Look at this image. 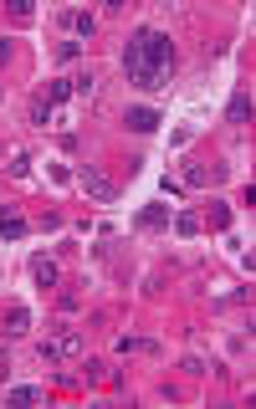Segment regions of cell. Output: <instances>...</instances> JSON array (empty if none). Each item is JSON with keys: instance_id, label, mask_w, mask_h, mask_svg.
Wrapping results in <instances>:
<instances>
[{"instance_id": "cell-8", "label": "cell", "mask_w": 256, "mask_h": 409, "mask_svg": "<svg viewBox=\"0 0 256 409\" xmlns=\"http://www.w3.org/2000/svg\"><path fill=\"white\" fill-rule=\"evenodd\" d=\"M26 327H31V312H26V307H10V312H6V333H10V338H21Z\"/></svg>"}, {"instance_id": "cell-16", "label": "cell", "mask_w": 256, "mask_h": 409, "mask_svg": "<svg viewBox=\"0 0 256 409\" xmlns=\"http://www.w3.org/2000/svg\"><path fill=\"white\" fill-rule=\"evenodd\" d=\"M0 98H6V92H0Z\"/></svg>"}, {"instance_id": "cell-5", "label": "cell", "mask_w": 256, "mask_h": 409, "mask_svg": "<svg viewBox=\"0 0 256 409\" xmlns=\"http://www.w3.org/2000/svg\"><path fill=\"white\" fill-rule=\"evenodd\" d=\"M62 31H72V36H93V16L87 10H62Z\"/></svg>"}, {"instance_id": "cell-1", "label": "cell", "mask_w": 256, "mask_h": 409, "mask_svg": "<svg viewBox=\"0 0 256 409\" xmlns=\"http://www.w3.org/2000/svg\"><path fill=\"white\" fill-rule=\"evenodd\" d=\"M118 67H123V77L138 92H164L170 77H174V42H170V31H159V26H138V31L123 42Z\"/></svg>"}, {"instance_id": "cell-12", "label": "cell", "mask_w": 256, "mask_h": 409, "mask_svg": "<svg viewBox=\"0 0 256 409\" xmlns=\"http://www.w3.org/2000/svg\"><path fill=\"white\" fill-rule=\"evenodd\" d=\"M36 399H42V389H31V384H26V389H10V394H6V404H36Z\"/></svg>"}, {"instance_id": "cell-6", "label": "cell", "mask_w": 256, "mask_h": 409, "mask_svg": "<svg viewBox=\"0 0 256 409\" xmlns=\"http://www.w3.org/2000/svg\"><path fill=\"white\" fill-rule=\"evenodd\" d=\"M170 205H144V210H138V226H144V230H159V226H170Z\"/></svg>"}, {"instance_id": "cell-9", "label": "cell", "mask_w": 256, "mask_h": 409, "mask_svg": "<svg viewBox=\"0 0 256 409\" xmlns=\"http://www.w3.org/2000/svg\"><path fill=\"white\" fill-rule=\"evenodd\" d=\"M62 353H77V338L62 333L57 343H42V358H62Z\"/></svg>"}, {"instance_id": "cell-15", "label": "cell", "mask_w": 256, "mask_h": 409, "mask_svg": "<svg viewBox=\"0 0 256 409\" xmlns=\"http://www.w3.org/2000/svg\"><path fill=\"white\" fill-rule=\"evenodd\" d=\"M138 348H154V343H144V338H118V353H138Z\"/></svg>"}, {"instance_id": "cell-14", "label": "cell", "mask_w": 256, "mask_h": 409, "mask_svg": "<svg viewBox=\"0 0 256 409\" xmlns=\"http://www.w3.org/2000/svg\"><path fill=\"white\" fill-rule=\"evenodd\" d=\"M57 57H62V62H77V57H82V42H62Z\"/></svg>"}, {"instance_id": "cell-13", "label": "cell", "mask_w": 256, "mask_h": 409, "mask_svg": "<svg viewBox=\"0 0 256 409\" xmlns=\"http://www.w3.org/2000/svg\"><path fill=\"white\" fill-rule=\"evenodd\" d=\"M174 230H179V235H195L200 220H195V215H174Z\"/></svg>"}, {"instance_id": "cell-7", "label": "cell", "mask_w": 256, "mask_h": 409, "mask_svg": "<svg viewBox=\"0 0 256 409\" xmlns=\"http://www.w3.org/2000/svg\"><path fill=\"white\" fill-rule=\"evenodd\" d=\"M31 276H36V287H57V261L36 256V266H31Z\"/></svg>"}, {"instance_id": "cell-3", "label": "cell", "mask_w": 256, "mask_h": 409, "mask_svg": "<svg viewBox=\"0 0 256 409\" xmlns=\"http://www.w3.org/2000/svg\"><path fill=\"white\" fill-rule=\"evenodd\" d=\"M226 123H230V128H246V123H251V92H246V87L230 92V102H226Z\"/></svg>"}, {"instance_id": "cell-4", "label": "cell", "mask_w": 256, "mask_h": 409, "mask_svg": "<svg viewBox=\"0 0 256 409\" xmlns=\"http://www.w3.org/2000/svg\"><path fill=\"white\" fill-rule=\"evenodd\" d=\"M123 123L134 128V134H154V128H159L164 118L154 113V108H123Z\"/></svg>"}, {"instance_id": "cell-2", "label": "cell", "mask_w": 256, "mask_h": 409, "mask_svg": "<svg viewBox=\"0 0 256 409\" xmlns=\"http://www.w3.org/2000/svg\"><path fill=\"white\" fill-rule=\"evenodd\" d=\"M77 179H82V190H87V194H93V200H98V205H113V200H118V190H113V184H108V179H102V174H98V169H93V164H82V169H77Z\"/></svg>"}, {"instance_id": "cell-10", "label": "cell", "mask_w": 256, "mask_h": 409, "mask_svg": "<svg viewBox=\"0 0 256 409\" xmlns=\"http://www.w3.org/2000/svg\"><path fill=\"white\" fill-rule=\"evenodd\" d=\"M0 235H6V241H21V235H26V220H21V215H6V220H0Z\"/></svg>"}, {"instance_id": "cell-11", "label": "cell", "mask_w": 256, "mask_h": 409, "mask_svg": "<svg viewBox=\"0 0 256 409\" xmlns=\"http://www.w3.org/2000/svg\"><path fill=\"white\" fill-rule=\"evenodd\" d=\"M93 87H98V77H93V72L72 77V98H93Z\"/></svg>"}]
</instances>
